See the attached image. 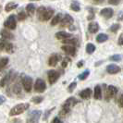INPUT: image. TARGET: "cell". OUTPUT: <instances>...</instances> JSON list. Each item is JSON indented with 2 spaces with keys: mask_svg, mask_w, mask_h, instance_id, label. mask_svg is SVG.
<instances>
[{
  "mask_svg": "<svg viewBox=\"0 0 123 123\" xmlns=\"http://www.w3.org/2000/svg\"><path fill=\"white\" fill-rule=\"evenodd\" d=\"M29 108V104H18V105H15L14 107L11 108V110L9 112V115L12 116H18L20 115L21 113H23L25 110H27Z\"/></svg>",
  "mask_w": 123,
  "mask_h": 123,
  "instance_id": "obj_1",
  "label": "cell"
},
{
  "mask_svg": "<svg viewBox=\"0 0 123 123\" xmlns=\"http://www.w3.org/2000/svg\"><path fill=\"white\" fill-rule=\"evenodd\" d=\"M41 114H42V112L40 110H33L30 112L28 115V117H27L26 123H38Z\"/></svg>",
  "mask_w": 123,
  "mask_h": 123,
  "instance_id": "obj_2",
  "label": "cell"
},
{
  "mask_svg": "<svg viewBox=\"0 0 123 123\" xmlns=\"http://www.w3.org/2000/svg\"><path fill=\"white\" fill-rule=\"evenodd\" d=\"M21 82L24 90L27 92H30L31 91V87H32V80L31 77L29 76H22L21 78Z\"/></svg>",
  "mask_w": 123,
  "mask_h": 123,
  "instance_id": "obj_3",
  "label": "cell"
},
{
  "mask_svg": "<svg viewBox=\"0 0 123 123\" xmlns=\"http://www.w3.org/2000/svg\"><path fill=\"white\" fill-rule=\"evenodd\" d=\"M16 25H17V21H16V17L14 15H10L4 22V26L9 30H14L16 28Z\"/></svg>",
  "mask_w": 123,
  "mask_h": 123,
  "instance_id": "obj_4",
  "label": "cell"
},
{
  "mask_svg": "<svg viewBox=\"0 0 123 123\" xmlns=\"http://www.w3.org/2000/svg\"><path fill=\"white\" fill-rule=\"evenodd\" d=\"M45 88H46V85H45V82L44 80H42V79H38L35 82V85H34V90L35 92H43L45 91Z\"/></svg>",
  "mask_w": 123,
  "mask_h": 123,
  "instance_id": "obj_5",
  "label": "cell"
},
{
  "mask_svg": "<svg viewBox=\"0 0 123 123\" xmlns=\"http://www.w3.org/2000/svg\"><path fill=\"white\" fill-rule=\"evenodd\" d=\"M47 77H48V80H49L50 84H53L55 83V81L57 80V79L59 78V73L57 71H55L54 69L52 70H49L47 72Z\"/></svg>",
  "mask_w": 123,
  "mask_h": 123,
  "instance_id": "obj_6",
  "label": "cell"
},
{
  "mask_svg": "<svg viewBox=\"0 0 123 123\" xmlns=\"http://www.w3.org/2000/svg\"><path fill=\"white\" fill-rule=\"evenodd\" d=\"M73 23V18L68 15L66 14L64 16V18H62L61 22H60V27H67V26H70V25Z\"/></svg>",
  "mask_w": 123,
  "mask_h": 123,
  "instance_id": "obj_7",
  "label": "cell"
},
{
  "mask_svg": "<svg viewBox=\"0 0 123 123\" xmlns=\"http://www.w3.org/2000/svg\"><path fill=\"white\" fill-rule=\"evenodd\" d=\"M117 87L113 86V85H109V86L107 87V90H106V92H105L106 99H110L112 97H114L117 94Z\"/></svg>",
  "mask_w": 123,
  "mask_h": 123,
  "instance_id": "obj_8",
  "label": "cell"
},
{
  "mask_svg": "<svg viewBox=\"0 0 123 123\" xmlns=\"http://www.w3.org/2000/svg\"><path fill=\"white\" fill-rule=\"evenodd\" d=\"M113 14H114V11H113V9L110 8V7L103 8V9L100 11V15L105 18H110L111 17H113Z\"/></svg>",
  "mask_w": 123,
  "mask_h": 123,
  "instance_id": "obj_9",
  "label": "cell"
},
{
  "mask_svg": "<svg viewBox=\"0 0 123 123\" xmlns=\"http://www.w3.org/2000/svg\"><path fill=\"white\" fill-rule=\"evenodd\" d=\"M120 70H121V68H119L117 65H115V64H110L106 67V71L109 74H117Z\"/></svg>",
  "mask_w": 123,
  "mask_h": 123,
  "instance_id": "obj_10",
  "label": "cell"
},
{
  "mask_svg": "<svg viewBox=\"0 0 123 123\" xmlns=\"http://www.w3.org/2000/svg\"><path fill=\"white\" fill-rule=\"evenodd\" d=\"M71 34L70 33H68V32H66V31H58V32H56L55 33V38L56 39H58V40H67V39H69V38H71Z\"/></svg>",
  "mask_w": 123,
  "mask_h": 123,
  "instance_id": "obj_11",
  "label": "cell"
},
{
  "mask_svg": "<svg viewBox=\"0 0 123 123\" xmlns=\"http://www.w3.org/2000/svg\"><path fill=\"white\" fill-rule=\"evenodd\" d=\"M13 80V73L12 72H8V73L6 74V76L1 80L0 81V86L1 87H4L6 85V83H8L10 80Z\"/></svg>",
  "mask_w": 123,
  "mask_h": 123,
  "instance_id": "obj_12",
  "label": "cell"
},
{
  "mask_svg": "<svg viewBox=\"0 0 123 123\" xmlns=\"http://www.w3.org/2000/svg\"><path fill=\"white\" fill-rule=\"evenodd\" d=\"M62 50L67 54V55H75V52H76V49L75 47L72 46V45H63L61 47Z\"/></svg>",
  "mask_w": 123,
  "mask_h": 123,
  "instance_id": "obj_13",
  "label": "cell"
},
{
  "mask_svg": "<svg viewBox=\"0 0 123 123\" xmlns=\"http://www.w3.org/2000/svg\"><path fill=\"white\" fill-rule=\"evenodd\" d=\"M77 103H78L77 99H75L74 97H69L68 100H66V102H65V104L63 105V106L68 107V108H69V109H70V107H72V106L76 105Z\"/></svg>",
  "mask_w": 123,
  "mask_h": 123,
  "instance_id": "obj_14",
  "label": "cell"
},
{
  "mask_svg": "<svg viewBox=\"0 0 123 123\" xmlns=\"http://www.w3.org/2000/svg\"><path fill=\"white\" fill-rule=\"evenodd\" d=\"M91 95H92V90L90 88L84 89L80 92V96L82 99H89L91 97Z\"/></svg>",
  "mask_w": 123,
  "mask_h": 123,
  "instance_id": "obj_15",
  "label": "cell"
},
{
  "mask_svg": "<svg viewBox=\"0 0 123 123\" xmlns=\"http://www.w3.org/2000/svg\"><path fill=\"white\" fill-rule=\"evenodd\" d=\"M88 30L89 31L91 32V33H95V32H97L99 30V25L97 22H95V21H92L91 22L89 26H88Z\"/></svg>",
  "mask_w": 123,
  "mask_h": 123,
  "instance_id": "obj_16",
  "label": "cell"
},
{
  "mask_svg": "<svg viewBox=\"0 0 123 123\" xmlns=\"http://www.w3.org/2000/svg\"><path fill=\"white\" fill-rule=\"evenodd\" d=\"M58 55H52L51 56L49 57V59H48V65H49L50 67H54L55 66L56 64H57V62H58Z\"/></svg>",
  "mask_w": 123,
  "mask_h": 123,
  "instance_id": "obj_17",
  "label": "cell"
},
{
  "mask_svg": "<svg viewBox=\"0 0 123 123\" xmlns=\"http://www.w3.org/2000/svg\"><path fill=\"white\" fill-rule=\"evenodd\" d=\"M0 33H1L2 37L5 38V39H10V40H11V39H14V35H13L9 31H7L6 29H3Z\"/></svg>",
  "mask_w": 123,
  "mask_h": 123,
  "instance_id": "obj_18",
  "label": "cell"
},
{
  "mask_svg": "<svg viewBox=\"0 0 123 123\" xmlns=\"http://www.w3.org/2000/svg\"><path fill=\"white\" fill-rule=\"evenodd\" d=\"M45 11H46V7L45 6H39V8L37 9V17L40 20H43Z\"/></svg>",
  "mask_w": 123,
  "mask_h": 123,
  "instance_id": "obj_19",
  "label": "cell"
},
{
  "mask_svg": "<svg viewBox=\"0 0 123 123\" xmlns=\"http://www.w3.org/2000/svg\"><path fill=\"white\" fill-rule=\"evenodd\" d=\"M53 14H54V10L52 9V8H46V11L44 13V16H43V21H46V20H48L50 18H52V16H53Z\"/></svg>",
  "mask_w": 123,
  "mask_h": 123,
  "instance_id": "obj_20",
  "label": "cell"
},
{
  "mask_svg": "<svg viewBox=\"0 0 123 123\" xmlns=\"http://www.w3.org/2000/svg\"><path fill=\"white\" fill-rule=\"evenodd\" d=\"M61 20H62V14L61 13H58V14H56L55 17L53 18L52 21H51V25L52 26H55V25L58 24L59 22H61Z\"/></svg>",
  "mask_w": 123,
  "mask_h": 123,
  "instance_id": "obj_21",
  "label": "cell"
},
{
  "mask_svg": "<svg viewBox=\"0 0 123 123\" xmlns=\"http://www.w3.org/2000/svg\"><path fill=\"white\" fill-rule=\"evenodd\" d=\"M17 7H18V4L14 3V2H9L5 6V10H6V12H10V11H12L13 9H15Z\"/></svg>",
  "mask_w": 123,
  "mask_h": 123,
  "instance_id": "obj_22",
  "label": "cell"
},
{
  "mask_svg": "<svg viewBox=\"0 0 123 123\" xmlns=\"http://www.w3.org/2000/svg\"><path fill=\"white\" fill-rule=\"evenodd\" d=\"M93 97L98 100V99H101L102 97V90H101V87L99 85H96L94 87V94H93Z\"/></svg>",
  "mask_w": 123,
  "mask_h": 123,
  "instance_id": "obj_23",
  "label": "cell"
},
{
  "mask_svg": "<svg viewBox=\"0 0 123 123\" xmlns=\"http://www.w3.org/2000/svg\"><path fill=\"white\" fill-rule=\"evenodd\" d=\"M108 39V36L105 33H100L96 36V42L97 43H104Z\"/></svg>",
  "mask_w": 123,
  "mask_h": 123,
  "instance_id": "obj_24",
  "label": "cell"
},
{
  "mask_svg": "<svg viewBox=\"0 0 123 123\" xmlns=\"http://www.w3.org/2000/svg\"><path fill=\"white\" fill-rule=\"evenodd\" d=\"M26 11L27 13L29 14V15H32L33 13L35 12V6H34V4H28L27 6H26Z\"/></svg>",
  "mask_w": 123,
  "mask_h": 123,
  "instance_id": "obj_25",
  "label": "cell"
},
{
  "mask_svg": "<svg viewBox=\"0 0 123 123\" xmlns=\"http://www.w3.org/2000/svg\"><path fill=\"white\" fill-rule=\"evenodd\" d=\"M70 8H71L73 11H76V12L80 11V3H79L78 1H73V2H71V4H70Z\"/></svg>",
  "mask_w": 123,
  "mask_h": 123,
  "instance_id": "obj_26",
  "label": "cell"
},
{
  "mask_svg": "<svg viewBox=\"0 0 123 123\" xmlns=\"http://www.w3.org/2000/svg\"><path fill=\"white\" fill-rule=\"evenodd\" d=\"M94 50H95V45H94V44H92V43H87L86 52L88 54H92V53L94 52Z\"/></svg>",
  "mask_w": 123,
  "mask_h": 123,
  "instance_id": "obj_27",
  "label": "cell"
},
{
  "mask_svg": "<svg viewBox=\"0 0 123 123\" xmlns=\"http://www.w3.org/2000/svg\"><path fill=\"white\" fill-rule=\"evenodd\" d=\"M63 43H66V45H72V46H74V45L77 43V40H76V39H71V38H69V39H67V40H64V41H63Z\"/></svg>",
  "mask_w": 123,
  "mask_h": 123,
  "instance_id": "obj_28",
  "label": "cell"
},
{
  "mask_svg": "<svg viewBox=\"0 0 123 123\" xmlns=\"http://www.w3.org/2000/svg\"><path fill=\"white\" fill-rule=\"evenodd\" d=\"M8 63V58L7 57H0V70L7 65Z\"/></svg>",
  "mask_w": 123,
  "mask_h": 123,
  "instance_id": "obj_29",
  "label": "cell"
},
{
  "mask_svg": "<svg viewBox=\"0 0 123 123\" xmlns=\"http://www.w3.org/2000/svg\"><path fill=\"white\" fill-rule=\"evenodd\" d=\"M13 92H14V93H20V92H21V86H20V84L18 83V82H17V83H15L14 85H13Z\"/></svg>",
  "mask_w": 123,
  "mask_h": 123,
  "instance_id": "obj_30",
  "label": "cell"
},
{
  "mask_svg": "<svg viewBox=\"0 0 123 123\" xmlns=\"http://www.w3.org/2000/svg\"><path fill=\"white\" fill-rule=\"evenodd\" d=\"M89 74H90V70H89V69H86L85 71H83L82 73H80V75H79V77H78V78H79L80 80H85L87 77L89 76Z\"/></svg>",
  "mask_w": 123,
  "mask_h": 123,
  "instance_id": "obj_31",
  "label": "cell"
},
{
  "mask_svg": "<svg viewBox=\"0 0 123 123\" xmlns=\"http://www.w3.org/2000/svg\"><path fill=\"white\" fill-rule=\"evenodd\" d=\"M121 58H122V55H111L110 57H109V59H110L111 61H120L121 60Z\"/></svg>",
  "mask_w": 123,
  "mask_h": 123,
  "instance_id": "obj_32",
  "label": "cell"
},
{
  "mask_svg": "<svg viewBox=\"0 0 123 123\" xmlns=\"http://www.w3.org/2000/svg\"><path fill=\"white\" fill-rule=\"evenodd\" d=\"M119 28H120V25L118 24V23H115V24H113L110 28H109V30H110V31H112V32H117Z\"/></svg>",
  "mask_w": 123,
  "mask_h": 123,
  "instance_id": "obj_33",
  "label": "cell"
},
{
  "mask_svg": "<svg viewBox=\"0 0 123 123\" xmlns=\"http://www.w3.org/2000/svg\"><path fill=\"white\" fill-rule=\"evenodd\" d=\"M26 17H27V15H26V13L23 12V11H20V12L17 15V18H18V20H24L25 18H26Z\"/></svg>",
  "mask_w": 123,
  "mask_h": 123,
  "instance_id": "obj_34",
  "label": "cell"
},
{
  "mask_svg": "<svg viewBox=\"0 0 123 123\" xmlns=\"http://www.w3.org/2000/svg\"><path fill=\"white\" fill-rule=\"evenodd\" d=\"M5 50H6L7 53H11V52L13 51V45H12V43H6V47H5Z\"/></svg>",
  "mask_w": 123,
  "mask_h": 123,
  "instance_id": "obj_35",
  "label": "cell"
},
{
  "mask_svg": "<svg viewBox=\"0 0 123 123\" xmlns=\"http://www.w3.org/2000/svg\"><path fill=\"white\" fill-rule=\"evenodd\" d=\"M76 86H77V83H76V82H72V83H70V84H69V86H68V91L69 92H72L74 91V89L76 88Z\"/></svg>",
  "mask_w": 123,
  "mask_h": 123,
  "instance_id": "obj_36",
  "label": "cell"
},
{
  "mask_svg": "<svg viewBox=\"0 0 123 123\" xmlns=\"http://www.w3.org/2000/svg\"><path fill=\"white\" fill-rule=\"evenodd\" d=\"M43 97H41V96H40V97H39V96H37V97H33V98L31 99V100H32V102H33V103H35V104H39V103H41V102H42V101H43Z\"/></svg>",
  "mask_w": 123,
  "mask_h": 123,
  "instance_id": "obj_37",
  "label": "cell"
},
{
  "mask_svg": "<svg viewBox=\"0 0 123 123\" xmlns=\"http://www.w3.org/2000/svg\"><path fill=\"white\" fill-rule=\"evenodd\" d=\"M118 45H123V33H121L118 37Z\"/></svg>",
  "mask_w": 123,
  "mask_h": 123,
  "instance_id": "obj_38",
  "label": "cell"
},
{
  "mask_svg": "<svg viewBox=\"0 0 123 123\" xmlns=\"http://www.w3.org/2000/svg\"><path fill=\"white\" fill-rule=\"evenodd\" d=\"M68 62H69V59H68V57H65L64 58V60L62 62V66L65 68V67H67V64H68Z\"/></svg>",
  "mask_w": 123,
  "mask_h": 123,
  "instance_id": "obj_39",
  "label": "cell"
},
{
  "mask_svg": "<svg viewBox=\"0 0 123 123\" xmlns=\"http://www.w3.org/2000/svg\"><path fill=\"white\" fill-rule=\"evenodd\" d=\"M52 123H63L62 122V120L59 118V117H55L54 119H53V121H52Z\"/></svg>",
  "mask_w": 123,
  "mask_h": 123,
  "instance_id": "obj_40",
  "label": "cell"
},
{
  "mask_svg": "<svg viewBox=\"0 0 123 123\" xmlns=\"http://www.w3.org/2000/svg\"><path fill=\"white\" fill-rule=\"evenodd\" d=\"M5 47H6V42H1V43H0V51L4 50Z\"/></svg>",
  "mask_w": 123,
  "mask_h": 123,
  "instance_id": "obj_41",
  "label": "cell"
},
{
  "mask_svg": "<svg viewBox=\"0 0 123 123\" xmlns=\"http://www.w3.org/2000/svg\"><path fill=\"white\" fill-rule=\"evenodd\" d=\"M108 3H109V4H111V5H118V4L120 3V1H118V0L112 1V0H110V1H108Z\"/></svg>",
  "mask_w": 123,
  "mask_h": 123,
  "instance_id": "obj_42",
  "label": "cell"
},
{
  "mask_svg": "<svg viewBox=\"0 0 123 123\" xmlns=\"http://www.w3.org/2000/svg\"><path fill=\"white\" fill-rule=\"evenodd\" d=\"M118 105H119L120 107H123V94L120 96V98L118 100Z\"/></svg>",
  "mask_w": 123,
  "mask_h": 123,
  "instance_id": "obj_43",
  "label": "cell"
},
{
  "mask_svg": "<svg viewBox=\"0 0 123 123\" xmlns=\"http://www.w3.org/2000/svg\"><path fill=\"white\" fill-rule=\"evenodd\" d=\"M4 102H6V97L3 95H0V105H2Z\"/></svg>",
  "mask_w": 123,
  "mask_h": 123,
  "instance_id": "obj_44",
  "label": "cell"
},
{
  "mask_svg": "<svg viewBox=\"0 0 123 123\" xmlns=\"http://www.w3.org/2000/svg\"><path fill=\"white\" fill-rule=\"evenodd\" d=\"M82 65H83V61H80V62H78V64H77V66H78V68H80V67H82Z\"/></svg>",
  "mask_w": 123,
  "mask_h": 123,
  "instance_id": "obj_45",
  "label": "cell"
}]
</instances>
